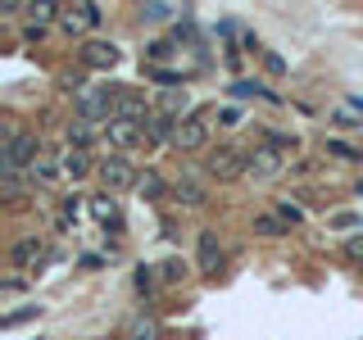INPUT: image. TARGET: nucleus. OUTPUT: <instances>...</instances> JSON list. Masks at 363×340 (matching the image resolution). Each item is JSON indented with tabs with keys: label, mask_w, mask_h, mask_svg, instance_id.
Masks as SVG:
<instances>
[{
	"label": "nucleus",
	"mask_w": 363,
	"mask_h": 340,
	"mask_svg": "<svg viewBox=\"0 0 363 340\" xmlns=\"http://www.w3.org/2000/svg\"><path fill=\"white\" fill-rule=\"evenodd\" d=\"M145 141H155V145L177 141V118L173 113H150V118H145Z\"/></svg>",
	"instance_id": "12"
},
{
	"label": "nucleus",
	"mask_w": 363,
	"mask_h": 340,
	"mask_svg": "<svg viewBox=\"0 0 363 340\" xmlns=\"http://www.w3.org/2000/svg\"><path fill=\"white\" fill-rule=\"evenodd\" d=\"M218 123H223V128H236V123H241V109H236V105L218 109Z\"/></svg>",
	"instance_id": "26"
},
{
	"label": "nucleus",
	"mask_w": 363,
	"mask_h": 340,
	"mask_svg": "<svg viewBox=\"0 0 363 340\" xmlns=\"http://www.w3.org/2000/svg\"><path fill=\"white\" fill-rule=\"evenodd\" d=\"M77 55H82V64L96 68V73H100V68H113V64H118V45H113V41H86Z\"/></svg>",
	"instance_id": "7"
},
{
	"label": "nucleus",
	"mask_w": 363,
	"mask_h": 340,
	"mask_svg": "<svg viewBox=\"0 0 363 340\" xmlns=\"http://www.w3.org/2000/svg\"><path fill=\"white\" fill-rule=\"evenodd\" d=\"M168 55H173V45H168V41H150V45H145V60H150L155 68H159V64H164V60H168Z\"/></svg>",
	"instance_id": "21"
},
{
	"label": "nucleus",
	"mask_w": 363,
	"mask_h": 340,
	"mask_svg": "<svg viewBox=\"0 0 363 340\" xmlns=\"http://www.w3.org/2000/svg\"><path fill=\"white\" fill-rule=\"evenodd\" d=\"M255 232H264V236H281V232H286V218H272V213H259V218H255Z\"/></svg>",
	"instance_id": "19"
},
{
	"label": "nucleus",
	"mask_w": 363,
	"mask_h": 340,
	"mask_svg": "<svg viewBox=\"0 0 363 340\" xmlns=\"http://www.w3.org/2000/svg\"><path fill=\"white\" fill-rule=\"evenodd\" d=\"M91 213H96L100 222H118V204H113V196H96L91 200Z\"/></svg>",
	"instance_id": "17"
},
{
	"label": "nucleus",
	"mask_w": 363,
	"mask_h": 340,
	"mask_svg": "<svg viewBox=\"0 0 363 340\" xmlns=\"http://www.w3.org/2000/svg\"><path fill=\"white\" fill-rule=\"evenodd\" d=\"M209 141V123H204V113H191V118L177 123V150H200V145Z\"/></svg>",
	"instance_id": "4"
},
{
	"label": "nucleus",
	"mask_w": 363,
	"mask_h": 340,
	"mask_svg": "<svg viewBox=\"0 0 363 340\" xmlns=\"http://www.w3.org/2000/svg\"><path fill=\"white\" fill-rule=\"evenodd\" d=\"M145 18H150V23H164L168 18V5H164V0H145Z\"/></svg>",
	"instance_id": "24"
},
{
	"label": "nucleus",
	"mask_w": 363,
	"mask_h": 340,
	"mask_svg": "<svg viewBox=\"0 0 363 340\" xmlns=\"http://www.w3.org/2000/svg\"><path fill=\"white\" fill-rule=\"evenodd\" d=\"M277 218H286V227H295V222H304V213L295 209V204H281V209H277Z\"/></svg>",
	"instance_id": "27"
},
{
	"label": "nucleus",
	"mask_w": 363,
	"mask_h": 340,
	"mask_svg": "<svg viewBox=\"0 0 363 340\" xmlns=\"http://www.w3.org/2000/svg\"><path fill=\"white\" fill-rule=\"evenodd\" d=\"M60 173H64V168H60V164H55V159H45V154L37 159V164H32V177H37V181H41V186H50V181H55V177H60Z\"/></svg>",
	"instance_id": "16"
},
{
	"label": "nucleus",
	"mask_w": 363,
	"mask_h": 340,
	"mask_svg": "<svg viewBox=\"0 0 363 340\" xmlns=\"http://www.w3.org/2000/svg\"><path fill=\"white\" fill-rule=\"evenodd\" d=\"M60 23H64V32H91L100 23V14H96V5H64Z\"/></svg>",
	"instance_id": "8"
},
{
	"label": "nucleus",
	"mask_w": 363,
	"mask_h": 340,
	"mask_svg": "<svg viewBox=\"0 0 363 340\" xmlns=\"http://www.w3.org/2000/svg\"><path fill=\"white\" fill-rule=\"evenodd\" d=\"M250 168H255V177H277L281 173V145L277 141L259 145V150L250 154Z\"/></svg>",
	"instance_id": "9"
},
{
	"label": "nucleus",
	"mask_w": 363,
	"mask_h": 340,
	"mask_svg": "<svg viewBox=\"0 0 363 340\" xmlns=\"http://www.w3.org/2000/svg\"><path fill=\"white\" fill-rule=\"evenodd\" d=\"M182 105H186V91H177V86H168L164 96H159V113H177Z\"/></svg>",
	"instance_id": "18"
},
{
	"label": "nucleus",
	"mask_w": 363,
	"mask_h": 340,
	"mask_svg": "<svg viewBox=\"0 0 363 340\" xmlns=\"http://www.w3.org/2000/svg\"><path fill=\"white\" fill-rule=\"evenodd\" d=\"M91 141H96V118H77L68 128V145H86L91 150Z\"/></svg>",
	"instance_id": "15"
},
{
	"label": "nucleus",
	"mask_w": 363,
	"mask_h": 340,
	"mask_svg": "<svg viewBox=\"0 0 363 340\" xmlns=\"http://www.w3.org/2000/svg\"><path fill=\"white\" fill-rule=\"evenodd\" d=\"M105 136H109V145H113V150H128V145H136V141H145V123H128V118H109V123H105Z\"/></svg>",
	"instance_id": "5"
},
{
	"label": "nucleus",
	"mask_w": 363,
	"mask_h": 340,
	"mask_svg": "<svg viewBox=\"0 0 363 340\" xmlns=\"http://www.w3.org/2000/svg\"><path fill=\"white\" fill-rule=\"evenodd\" d=\"M113 118H128V123H145L150 118V105H145L141 91L118 86V100H113Z\"/></svg>",
	"instance_id": "3"
},
{
	"label": "nucleus",
	"mask_w": 363,
	"mask_h": 340,
	"mask_svg": "<svg viewBox=\"0 0 363 340\" xmlns=\"http://www.w3.org/2000/svg\"><path fill=\"white\" fill-rule=\"evenodd\" d=\"M136 191H141V196H145V200H155V196H159V191H164V181H159V173H145L141 181H136Z\"/></svg>",
	"instance_id": "22"
},
{
	"label": "nucleus",
	"mask_w": 363,
	"mask_h": 340,
	"mask_svg": "<svg viewBox=\"0 0 363 340\" xmlns=\"http://www.w3.org/2000/svg\"><path fill=\"white\" fill-rule=\"evenodd\" d=\"M37 136L28 132H5V173H23V168L37 164Z\"/></svg>",
	"instance_id": "1"
},
{
	"label": "nucleus",
	"mask_w": 363,
	"mask_h": 340,
	"mask_svg": "<svg viewBox=\"0 0 363 340\" xmlns=\"http://www.w3.org/2000/svg\"><path fill=\"white\" fill-rule=\"evenodd\" d=\"M60 168H64V177H86L91 173V150L86 145H64L60 150Z\"/></svg>",
	"instance_id": "10"
},
{
	"label": "nucleus",
	"mask_w": 363,
	"mask_h": 340,
	"mask_svg": "<svg viewBox=\"0 0 363 340\" xmlns=\"http://www.w3.org/2000/svg\"><path fill=\"white\" fill-rule=\"evenodd\" d=\"M186 277V264H182V259H168L164 264V281H182Z\"/></svg>",
	"instance_id": "25"
},
{
	"label": "nucleus",
	"mask_w": 363,
	"mask_h": 340,
	"mask_svg": "<svg viewBox=\"0 0 363 340\" xmlns=\"http://www.w3.org/2000/svg\"><path fill=\"white\" fill-rule=\"evenodd\" d=\"M155 332H159L155 322H136V327H132V336H136V340H155Z\"/></svg>",
	"instance_id": "29"
},
{
	"label": "nucleus",
	"mask_w": 363,
	"mask_h": 340,
	"mask_svg": "<svg viewBox=\"0 0 363 340\" xmlns=\"http://www.w3.org/2000/svg\"><path fill=\"white\" fill-rule=\"evenodd\" d=\"M345 254H350V259H354V264H363V236H354V241H350V245H345Z\"/></svg>",
	"instance_id": "30"
},
{
	"label": "nucleus",
	"mask_w": 363,
	"mask_h": 340,
	"mask_svg": "<svg viewBox=\"0 0 363 340\" xmlns=\"http://www.w3.org/2000/svg\"><path fill=\"white\" fill-rule=\"evenodd\" d=\"M136 286L150 290V286H155V272H150V268H141V272H136Z\"/></svg>",
	"instance_id": "31"
},
{
	"label": "nucleus",
	"mask_w": 363,
	"mask_h": 340,
	"mask_svg": "<svg viewBox=\"0 0 363 340\" xmlns=\"http://www.w3.org/2000/svg\"><path fill=\"white\" fill-rule=\"evenodd\" d=\"M100 177H105L109 196H113V191H128V186H136V181H141V177H136V168H132L123 154H109L105 164H100Z\"/></svg>",
	"instance_id": "2"
},
{
	"label": "nucleus",
	"mask_w": 363,
	"mask_h": 340,
	"mask_svg": "<svg viewBox=\"0 0 363 340\" xmlns=\"http://www.w3.org/2000/svg\"><path fill=\"white\" fill-rule=\"evenodd\" d=\"M196 254H200V272H218V264H223L218 236H213V232H200V245H196Z\"/></svg>",
	"instance_id": "13"
},
{
	"label": "nucleus",
	"mask_w": 363,
	"mask_h": 340,
	"mask_svg": "<svg viewBox=\"0 0 363 340\" xmlns=\"http://www.w3.org/2000/svg\"><path fill=\"white\" fill-rule=\"evenodd\" d=\"M245 168H250V159H241V154H236V150H218V154L209 159V173H213V177H223V181L241 177Z\"/></svg>",
	"instance_id": "11"
},
{
	"label": "nucleus",
	"mask_w": 363,
	"mask_h": 340,
	"mask_svg": "<svg viewBox=\"0 0 363 340\" xmlns=\"http://www.w3.org/2000/svg\"><path fill=\"white\" fill-rule=\"evenodd\" d=\"M232 96H264V100H277L272 91H264L259 82H232Z\"/></svg>",
	"instance_id": "23"
},
{
	"label": "nucleus",
	"mask_w": 363,
	"mask_h": 340,
	"mask_svg": "<svg viewBox=\"0 0 363 340\" xmlns=\"http://www.w3.org/2000/svg\"><path fill=\"white\" fill-rule=\"evenodd\" d=\"M173 196H177L182 204H200V200H204V191L196 186V181H177V191H173Z\"/></svg>",
	"instance_id": "20"
},
{
	"label": "nucleus",
	"mask_w": 363,
	"mask_h": 340,
	"mask_svg": "<svg viewBox=\"0 0 363 340\" xmlns=\"http://www.w3.org/2000/svg\"><path fill=\"white\" fill-rule=\"evenodd\" d=\"M64 5H55V0H28V9H23V14H28V23H32V32H41L45 23H50L55 14H60Z\"/></svg>",
	"instance_id": "14"
},
{
	"label": "nucleus",
	"mask_w": 363,
	"mask_h": 340,
	"mask_svg": "<svg viewBox=\"0 0 363 340\" xmlns=\"http://www.w3.org/2000/svg\"><path fill=\"white\" fill-rule=\"evenodd\" d=\"M41 259H45V241L37 232L23 236V241H14V249H9V264H14V268H37Z\"/></svg>",
	"instance_id": "6"
},
{
	"label": "nucleus",
	"mask_w": 363,
	"mask_h": 340,
	"mask_svg": "<svg viewBox=\"0 0 363 340\" xmlns=\"http://www.w3.org/2000/svg\"><path fill=\"white\" fill-rule=\"evenodd\" d=\"M327 150H332V154H340V159H350V164H354V159H359V154H354V150H350V145H345V141H327Z\"/></svg>",
	"instance_id": "28"
}]
</instances>
